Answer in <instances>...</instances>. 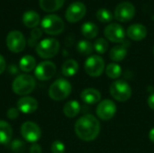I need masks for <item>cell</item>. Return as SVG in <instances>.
Masks as SVG:
<instances>
[{"label": "cell", "instance_id": "obj_15", "mask_svg": "<svg viewBox=\"0 0 154 153\" xmlns=\"http://www.w3.org/2000/svg\"><path fill=\"white\" fill-rule=\"evenodd\" d=\"M148 33L147 28L142 23H134L126 30V35L134 41H140L146 38Z\"/></svg>", "mask_w": 154, "mask_h": 153}, {"label": "cell", "instance_id": "obj_22", "mask_svg": "<svg viewBox=\"0 0 154 153\" xmlns=\"http://www.w3.org/2000/svg\"><path fill=\"white\" fill-rule=\"evenodd\" d=\"M65 0H40V6L45 12H55L62 7Z\"/></svg>", "mask_w": 154, "mask_h": 153}, {"label": "cell", "instance_id": "obj_8", "mask_svg": "<svg viewBox=\"0 0 154 153\" xmlns=\"http://www.w3.org/2000/svg\"><path fill=\"white\" fill-rule=\"evenodd\" d=\"M6 46L12 52L19 53L26 46V40L23 34L19 31H11L6 36Z\"/></svg>", "mask_w": 154, "mask_h": 153}, {"label": "cell", "instance_id": "obj_31", "mask_svg": "<svg viewBox=\"0 0 154 153\" xmlns=\"http://www.w3.org/2000/svg\"><path fill=\"white\" fill-rule=\"evenodd\" d=\"M42 36V31L39 28H33V30L31 32V38L29 40V44L31 46H33L35 44V42L37 41V40Z\"/></svg>", "mask_w": 154, "mask_h": 153}, {"label": "cell", "instance_id": "obj_23", "mask_svg": "<svg viewBox=\"0 0 154 153\" xmlns=\"http://www.w3.org/2000/svg\"><path fill=\"white\" fill-rule=\"evenodd\" d=\"M79 71V63L75 60H67L61 67V73L65 77H72Z\"/></svg>", "mask_w": 154, "mask_h": 153}, {"label": "cell", "instance_id": "obj_13", "mask_svg": "<svg viewBox=\"0 0 154 153\" xmlns=\"http://www.w3.org/2000/svg\"><path fill=\"white\" fill-rule=\"evenodd\" d=\"M87 13V7L82 2H74L69 5L66 10L65 17L69 23H77L80 21Z\"/></svg>", "mask_w": 154, "mask_h": 153}, {"label": "cell", "instance_id": "obj_25", "mask_svg": "<svg viewBox=\"0 0 154 153\" xmlns=\"http://www.w3.org/2000/svg\"><path fill=\"white\" fill-rule=\"evenodd\" d=\"M19 68L22 71L28 73L36 68V60L31 55L23 56L19 61Z\"/></svg>", "mask_w": 154, "mask_h": 153}, {"label": "cell", "instance_id": "obj_29", "mask_svg": "<svg viewBox=\"0 0 154 153\" xmlns=\"http://www.w3.org/2000/svg\"><path fill=\"white\" fill-rule=\"evenodd\" d=\"M97 19L101 23H110L113 20V14L112 13L106 8H100L97 10L96 14Z\"/></svg>", "mask_w": 154, "mask_h": 153}, {"label": "cell", "instance_id": "obj_7", "mask_svg": "<svg viewBox=\"0 0 154 153\" xmlns=\"http://www.w3.org/2000/svg\"><path fill=\"white\" fill-rule=\"evenodd\" d=\"M85 71L86 73L92 77L97 78L103 74L104 70L106 69L105 60L99 55H92L87 59L85 61Z\"/></svg>", "mask_w": 154, "mask_h": 153}, {"label": "cell", "instance_id": "obj_3", "mask_svg": "<svg viewBox=\"0 0 154 153\" xmlns=\"http://www.w3.org/2000/svg\"><path fill=\"white\" fill-rule=\"evenodd\" d=\"M71 84L65 78H59L54 81L49 89V96L55 101L66 99L71 93Z\"/></svg>", "mask_w": 154, "mask_h": 153}, {"label": "cell", "instance_id": "obj_30", "mask_svg": "<svg viewBox=\"0 0 154 153\" xmlns=\"http://www.w3.org/2000/svg\"><path fill=\"white\" fill-rule=\"evenodd\" d=\"M51 149L52 153H65V145L60 141L53 142Z\"/></svg>", "mask_w": 154, "mask_h": 153}, {"label": "cell", "instance_id": "obj_10", "mask_svg": "<svg viewBox=\"0 0 154 153\" xmlns=\"http://www.w3.org/2000/svg\"><path fill=\"white\" fill-rule=\"evenodd\" d=\"M105 37L115 43H122L125 41V31L124 27L116 23H109L104 30Z\"/></svg>", "mask_w": 154, "mask_h": 153}, {"label": "cell", "instance_id": "obj_34", "mask_svg": "<svg viewBox=\"0 0 154 153\" xmlns=\"http://www.w3.org/2000/svg\"><path fill=\"white\" fill-rule=\"evenodd\" d=\"M5 67H6V64H5V58L0 54V75L5 71Z\"/></svg>", "mask_w": 154, "mask_h": 153}, {"label": "cell", "instance_id": "obj_5", "mask_svg": "<svg viewBox=\"0 0 154 153\" xmlns=\"http://www.w3.org/2000/svg\"><path fill=\"white\" fill-rule=\"evenodd\" d=\"M109 92L112 97L118 102H125L132 96V88L124 79L115 80L110 86Z\"/></svg>", "mask_w": 154, "mask_h": 153}, {"label": "cell", "instance_id": "obj_27", "mask_svg": "<svg viewBox=\"0 0 154 153\" xmlns=\"http://www.w3.org/2000/svg\"><path fill=\"white\" fill-rule=\"evenodd\" d=\"M77 50H78V51L80 54L88 56V55H90L93 52L94 46H93V44L89 41H88V40H81V41H79L78 45H77Z\"/></svg>", "mask_w": 154, "mask_h": 153}, {"label": "cell", "instance_id": "obj_9", "mask_svg": "<svg viewBox=\"0 0 154 153\" xmlns=\"http://www.w3.org/2000/svg\"><path fill=\"white\" fill-rule=\"evenodd\" d=\"M135 15V7L131 2H122L115 9V18L121 23L131 21Z\"/></svg>", "mask_w": 154, "mask_h": 153}, {"label": "cell", "instance_id": "obj_21", "mask_svg": "<svg viewBox=\"0 0 154 153\" xmlns=\"http://www.w3.org/2000/svg\"><path fill=\"white\" fill-rule=\"evenodd\" d=\"M80 104L76 100H70L67 102L63 106V113L69 118L76 117L80 112Z\"/></svg>", "mask_w": 154, "mask_h": 153}, {"label": "cell", "instance_id": "obj_32", "mask_svg": "<svg viewBox=\"0 0 154 153\" xmlns=\"http://www.w3.org/2000/svg\"><path fill=\"white\" fill-rule=\"evenodd\" d=\"M6 115H7V117L9 119H11V120L16 119L18 117V115H19V110L14 108V107H12V108L8 109Z\"/></svg>", "mask_w": 154, "mask_h": 153}, {"label": "cell", "instance_id": "obj_16", "mask_svg": "<svg viewBox=\"0 0 154 153\" xmlns=\"http://www.w3.org/2000/svg\"><path fill=\"white\" fill-rule=\"evenodd\" d=\"M38 108V102L32 96H24L17 102V109L23 114H32Z\"/></svg>", "mask_w": 154, "mask_h": 153}, {"label": "cell", "instance_id": "obj_26", "mask_svg": "<svg viewBox=\"0 0 154 153\" xmlns=\"http://www.w3.org/2000/svg\"><path fill=\"white\" fill-rule=\"evenodd\" d=\"M106 74L109 78L112 79H117L121 75H122V68L120 67L119 64L114 62V63H109L106 67Z\"/></svg>", "mask_w": 154, "mask_h": 153}, {"label": "cell", "instance_id": "obj_12", "mask_svg": "<svg viewBox=\"0 0 154 153\" xmlns=\"http://www.w3.org/2000/svg\"><path fill=\"white\" fill-rule=\"evenodd\" d=\"M21 134L25 141L34 143L40 140L42 136V131L37 124L27 121L21 126Z\"/></svg>", "mask_w": 154, "mask_h": 153}, {"label": "cell", "instance_id": "obj_33", "mask_svg": "<svg viewBox=\"0 0 154 153\" xmlns=\"http://www.w3.org/2000/svg\"><path fill=\"white\" fill-rule=\"evenodd\" d=\"M30 153H42V148L39 144L33 143L30 147Z\"/></svg>", "mask_w": 154, "mask_h": 153}, {"label": "cell", "instance_id": "obj_18", "mask_svg": "<svg viewBox=\"0 0 154 153\" xmlns=\"http://www.w3.org/2000/svg\"><path fill=\"white\" fill-rule=\"evenodd\" d=\"M81 100L88 105L98 104L101 100V93L93 87H88L84 89L80 94Z\"/></svg>", "mask_w": 154, "mask_h": 153}, {"label": "cell", "instance_id": "obj_17", "mask_svg": "<svg viewBox=\"0 0 154 153\" xmlns=\"http://www.w3.org/2000/svg\"><path fill=\"white\" fill-rule=\"evenodd\" d=\"M129 46V42L125 41L124 42L114 46L109 51L110 59L115 62L122 61L127 56V49Z\"/></svg>", "mask_w": 154, "mask_h": 153}, {"label": "cell", "instance_id": "obj_11", "mask_svg": "<svg viewBox=\"0 0 154 153\" xmlns=\"http://www.w3.org/2000/svg\"><path fill=\"white\" fill-rule=\"evenodd\" d=\"M116 105L110 99H105L98 103L97 106V115L103 121L111 120L116 114Z\"/></svg>", "mask_w": 154, "mask_h": 153}, {"label": "cell", "instance_id": "obj_35", "mask_svg": "<svg viewBox=\"0 0 154 153\" xmlns=\"http://www.w3.org/2000/svg\"><path fill=\"white\" fill-rule=\"evenodd\" d=\"M147 104H148L149 107L154 111V93H152V95H150V96L148 97Z\"/></svg>", "mask_w": 154, "mask_h": 153}, {"label": "cell", "instance_id": "obj_28", "mask_svg": "<svg viewBox=\"0 0 154 153\" xmlns=\"http://www.w3.org/2000/svg\"><path fill=\"white\" fill-rule=\"evenodd\" d=\"M94 50L98 53V54H104L107 51L109 48V44L107 41L104 38H98L95 41L94 44Z\"/></svg>", "mask_w": 154, "mask_h": 153}, {"label": "cell", "instance_id": "obj_6", "mask_svg": "<svg viewBox=\"0 0 154 153\" xmlns=\"http://www.w3.org/2000/svg\"><path fill=\"white\" fill-rule=\"evenodd\" d=\"M36 52L42 59H51L56 56L60 50V42L54 38H47L36 45Z\"/></svg>", "mask_w": 154, "mask_h": 153}, {"label": "cell", "instance_id": "obj_14", "mask_svg": "<svg viewBox=\"0 0 154 153\" xmlns=\"http://www.w3.org/2000/svg\"><path fill=\"white\" fill-rule=\"evenodd\" d=\"M57 70L56 65L50 60L42 61L38 66H36L34 70V75L37 79L46 81L53 78Z\"/></svg>", "mask_w": 154, "mask_h": 153}, {"label": "cell", "instance_id": "obj_24", "mask_svg": "<svg viewBox=\"0 0 154 153\" xmlns=\"http://www.w3.org/2000/svg\"><path fill=\"white\" fill-rule=\"evenodd\" d=\"M81 33L87 39H94L98 34V28L94 23L86 22L81 26Z\"/></svg>", "mask_w": 154, "mask_h": 153}, {"label": "cell", "instance_id": "obj_36", "mask_svg": "<svg viewBox=\"0 0 154 153\" xmlns=\"http://www.w3.org/2000/svg\"><path fill=\"white\" fill-rule=\"evenodd\" d=\"M149 139L152 142L154 143V128H152L150 133H149Z\"/></svg>", "mask_w": 154, "mask_h": 153}, {"label": "cell", "instance_id": "obj_19", "mask_svg": "<svg viewBox=\"0 0 154 153\" xmlns=\"http://www.w3.org/2000/svg\"><path fill=\"white\" fill-rule=\"evenodd\" d=\"M13 137V129L11 125L3 120H0V144L6 145Z\"/></svg>", "mask_w": 154, "mask_h": 153}, {"label": "cell", "instance_id": "obj_20", "mask_svg": "<svg viewBox=\"0 0 154 153\" xmlns=\"http://www.w3.org/2000/svg\"><path fill=\"white\" fill-rule=\"evenodd\" d=\"M23 23L28 28H36L40 23V15L35 11H26L23 15Z\"/></svg>", "mask_w": 154, "mask_h": 153}, {"label": "cell", "instance_id": "obj_37", "mask_svg": "<svg viewBox=\"0 0 154 153\" xmlns=\"http://www.w3.org/2000/svg\"><path fill=\"white\" fill-rule=\"evenodd\" d=\"M153 55H154V47H153Z\"/></svg>", "mask_w": 154, "mask_h": 153}, {"label": "cell", "instance_id": "obj_2", "mask_svg": "<svg viewBox=\"0 0 154 153\" xmlns=\"http://www.w3.org/2000/svg\"><path fill=\"white\" fill-rule=\"evenodd\" d=\"M35 86V79L32 76L29 74H21L13 81L12 89L16 95L26 96L33 91Z\"/></svg>", "mask_w": 154, "mask_h": 153}, {"label": "cell", "instance_id": "obj_4", "mask_svg": "<svg viewBox=\"0 0 154 153\" xmlns=\"http://www.w3.org/2000/svg\"><path fill=\"white\" fill-rule=\"evenodd\" d=\"M41 25L43 32L50 35L60 34L65 29L63 20L57 14H48L44 16L41 22Z\"/></svg>", "mask_w": 154, "mask_h": 153}, {"label": "cell", "instance_id": "obj_1", "mask_svg": "<svg viewBox=\"0 0 154 153\" xmlns=\"http://www.w3.org/2000/svg\"><path fill=\"white\" fill-rule=\"evenodd\" d=\"M75 133L84 142L94 141L100 133V123L92 115H83L75 124Z\"/></svg>", "mask_w": 154, "mask_h": 153}]
</instances>
